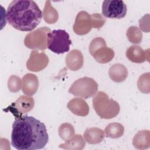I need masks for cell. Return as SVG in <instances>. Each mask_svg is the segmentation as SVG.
I'll use <instances>...</instances> for the list:
<instances>
[{"label":"cell","mask_w":150,"mask_h":150,"mask_svg":"<svg viewBox=\"0 0 150 150\" xmlns=\"http://www.w3.org/2000/svg\"><path fill=\"white\" fill-rule=\"evenodd\" d=\"M15 116L11 134V145L18 150L43 148L49 140L45 125L35 117L24 115L8 108Z\"/></svg>","instance_id":"cell-1"},{"label":"cell","mask_w":150,"mask_h":150,"mask_svg":"<svg viewBox=\"0 0 150 150\" xmlns=\"http://www.w3.org/2000/svg\"><path fill=\"white\" fill-rule=\"evenodd\" d=\"M43 13L37 4L31 0H14L8 6L6 18L15 29L31 31L40 23Z\"/></svg>","instance_id":"cell-2"},{"label":"cell","mask_w":150,"mask_h":150,"mask_svg":"<svg viewBox=\"0 0 150 150\" xmlns=\"http://www.w3.org/2000/svg\"><path fill=\"white\" fill-rule=\"evenodd\" d=\"M93 105L97 114L101 118L111 119L116 117L120 110L118 103L110 99L103 91H98L93 99Z\"/></svg>","instance_id":"cell-3"},{"label":"cell","mask_w":150,"mask_h":150,"mask_svg":"<svg viewBox=\"0 0 150 150\" xmlns=\"http://www.w3.org/2000/svg\"><path fill=\"white\" fill-rule=\"evenodd\" d=\"M71 44L69 35L64 30H53L47 35V47L54 53L63 54L69 52Z\"/></svg>","instance_id":"cell-4"},{"label":"cell","mask_w":150,"mask_h":150,"mask_svg":"<svg viewBox=\"0 0 150 150\" xmlns=\"http://www.w3.org/2000/svg\"><path fill=\"white\" fill-rule=\"evenodd\" d=\"M98 84L92 78L84 77L76 80L69 89V93L84 99L93 97L97 93Z\"/></svg>","instance_id":"cell-5"},{"label":"cell","mask_w":150,"mask_h":150,"mask_svg":"<svg viewBox=\"0 0 150 150\" xmlns=\"http://www.w3.org/2000/svg\"><path fill=\"white\" fill-rule=\"evenodd\" d=\"M89 52L100 63H107L114 56V50L107 47L105 41L101 37L96 38L91 40L89 46Z\"/></svg>","instance_id":"cell-6"},{"label":"cell","mask_w":150,"mask_h":150,"mask_svg":"<svg viewBox=\"0 0 150 150\" xmlns=\"http://www.w3.org/2000/svg\"><path fill=\"white\" fill-rule=\"evenodd\" d=\"M50 32L49 28H40L28 34L25 39L24 44L29 49L45 50L47 47V35Z\"/></svg>","instance_id":"cell-7"},{"label":"cell","mask_w":150,"mask_h":150,"mask_svg":"<svg viewBox=\"0 0 150 150\" xmlns=\"http://www.w3.org/2000/svg\"><path fill=\"white\" fill-rule=\"evenodd\" d=\"M127 7L123 1L105 0L102 5V14L106 18L121 19L125 16Z\"/></svg>","instance_id":"cell-8"},{"label":"cell","mask_w":150,"mask_h":150,"mask_svg":"<svg viewBox=\"0 0 150 150\" xmlns=\"http://www.w3.org/2000/svg\"><path fill=\"white\" fill-rule=\"evenodd\" d=\"M93 27L91 16L86 11H80L76 16L73 25L74 32L79 35L88 33Z\"/></svg>","instance_id":"cell-9"},{"label":"cell","mask_w":150,"mask_h":150,"mask_svg":"<svg viewBox=\"0 0 150 150\" xmlns=\"http://www.w3.org/2000/svg\"><path fill=\"white\" fill-rule=\"evenodd\" d=\"M49 63V59L44 53L32 51L26 63L28 69L32 71H39L45 69Z\"/></svg>","instance_id":"cell-10"},{"label":"cell","mask_w":150,"mask_h":150,"mask_svg":"<svg viewBox=\"0 0 150 150\" xmlns=\"http://www.w3.org/2000/svg\"><path fill=\"white\" fill-rule=\"evenodd\" d=\"M34 100L32 97L21 96L8 108H12L20 114H25L30 111L34 107Z\"/></svg>","instance_id":"cell-11"},{"label":"cell","mask_w":150,"mask_h":150,"mask_svg":"<svg viewBox=\"0 0 150 150\" xmlns=\"http://www.w3.org/2000/svg\"><path fill=\"white\" fill-rule=\"evenodd\" d=\"M125 54L128 59L134 63H141L144 62L146 60H149V52L144 50L139 46L133 45L129 47Z\"/></svg>","instance_id":"cell-12"},{"label":"cell","mask_w":150,"mask_h":150,"mask_svg":"<svg viewBox=\"0 0 150 150\" xmlns=\"http://www.w3.org/2000/svg\"><path fill=\"white\" fill-rule=\"evenodd\" d=\"M67 107L73 114L79 116H86L89 112L88 105L86 101L82 98H73L69 101Z\"/></svg>","instance_id":"cell-13"},{"label":"cell","mask_w":150,"mask_h":150,"mask_svg":"<svg viewBox=\"0 0 150 150\" xmlns=\"http://www.w3.org/2000/svg\"><path fill=\"white\" fill-rule=\"evenodd\" d=\"M38 87L39 80L35 74L27 73L23 77L22 90L25 94L28 96L33 95L38 90Z\"/></svg>","instance_id":"cell-14"},{"label":"cell","mask_w":150,"mask_h":150,"mask_svg":"<svg viewBox=\"0 0 150 150\" xmlns=\"http://www.w3.org/2000/svg\"><path fill=\"white\" fill-rule=\"evenodd\" d=\"M83 56L81 52L77 49L70 51L66 57V65L72 71H77L81 69L83 64Z\"/></svg>","instance_id":"cell-15"},{"label":"cell","mask_w":150,"mask_h":150,"mask_svg":"<svg viewBox=\"0 0 150 150\" xmlns=\"http://www.w3.org/2000/svg\"><path fill=\"white\" fill-rule=\"evenodd\" d=\"M108 74L112 81L116 83H121L127 79L128 70L124 65L117 63L110 67Z\"/></svg>","instance_id":"cell-16"},{"label":"cell","mask_w":150,"mask_h":150,"mask_svg":"<svg viewBox=\"0 0 150 150\" xmlns=\"http://www.w3.org/2000/svg\"><path fill=\"white\" fill-rule=\"evenodd\" d=\"M104 131L97 127L87 128L84 133L85 141L90 144H98L104 139Z\"/></svg>","instance_id":"cell-17"},{"label":"cell","mask_w":150,"mask_h":150,"mask_svg":"<svg viewBox=\"0 0 150 150\" xmlns=\"http://www.w3.org/2000/svg\"><path fill=\"white\" fill-rule=\"evenodd\" d=\"M133 145L137 149L146 148L145 145H149V131L148 130L139 131L133 138Z\"/></svg>","instance_id":"cell-18"},{"label":"cell","mask_w":150,"mask_h":150,"mask_svg":"<svg viewBox=\"0 0 150 150\" xmlns=\"http://www.w3.org/2000/svg\"><path fill=\"white\" fill-rule=\"evenodd\" d=\"M43 17L46 22L52 24L57 22L58 19V12L52 6L50 1H46L43 11Z\"/></svg>","instance_id":"cell-19"},{"label":"cell","mask_w":150,"mask_h":150,"mask_svg":"<svg viewBox=\"0 0 150 150\" xmlns=\"http://www.w3.org/2000/svg\"><path fill=\"white\" fill-rule=\"evenodd\" d=\"M104 131L107 137L118 138L123 135L124 128V126L120 123H110L105 127Z\"/></svg>","instance_id":"cell-20"},{"label":"cell","mask_w":150,"mask_h":150,"mask_svg":"<svg viewBox=\"0 0 150 150\" xmlns=\"http://www.w3.org/2000/svg\"><path fill=\"white\" fill-rule=\"evenodd\" d=\"M85 146V142L81 135H73L67 140L64 144H60V148L64 149H83Z\"/></svg>","instance_id":"cell-21"},{"label":"cell","mask_w":150,"mask_h":150,"mask_svg":"<svg viewBox=\"0 0 150 150\" xmlns=\"http://www.w3.org/2000/svg\"><path fill=\"white\" fill-rule=\"evenodd\" d=\"M126 35L128 40L132 43L138 44L142 41V32L137 26H130L127 31Z\"/></svg>","instance_id":"cell-22"},{"label":"cell","mask_w":150,"mask_h":150,"mask_svg":"<svg viewBox=\"0 0 150 150\" xmlns=\"http://www.w3.org/2000/svg\"><path fill=\"white\" fill-rule=\"evenodd\" d=\"M59 134L61 138L67 141L74 135V129L70 124L63 123L59 128Z\"/></svg>","instance_id":"cell-23"},{"label":"cell","mask_w":150,"mask_h":150,"mask_svg":"<svg viewBox=\"0 0 150 150\" xmlns=\"http://www.w3.org/2000/svg\"><path fill=\"white\" fill-rule=\"evenodd\" d=\"M149 73H144L141 75L138 80V87L139 90L144 93L149 92Z\"/></svg>","instance_id":"cell-24"},{"label":"cell","mask_w":150,"mask_h":150,"mask_svg":"<svg viewBox=\"0 0 150 150\" xmlns=\"http://www.w3.org/2000/svg\"><path fill=\"white\" fill-rule=\"evenodd\" d=\"M21 85H22V83L20 77L15 75H12L9 77L8 81V87L11 92L15 93L19 91Z\"/></svg>","instance_id":"cell-25"},{"label":"cell","mask_w":150,"mask_h":150,"mask_svg":"<svg viewBox=\"0 0 150 150\" xmlns=\"http://www.w3.org/2000/svg\"><path fill=\"white\" fill-rule=\"evenodd\" d=\"M90 16L92 21L93 27L94 28H100L104 25L106 21L105 19L104 18L100 13H93Z\"/></svg>","instance_id":"cell-26"}]
</instances>
